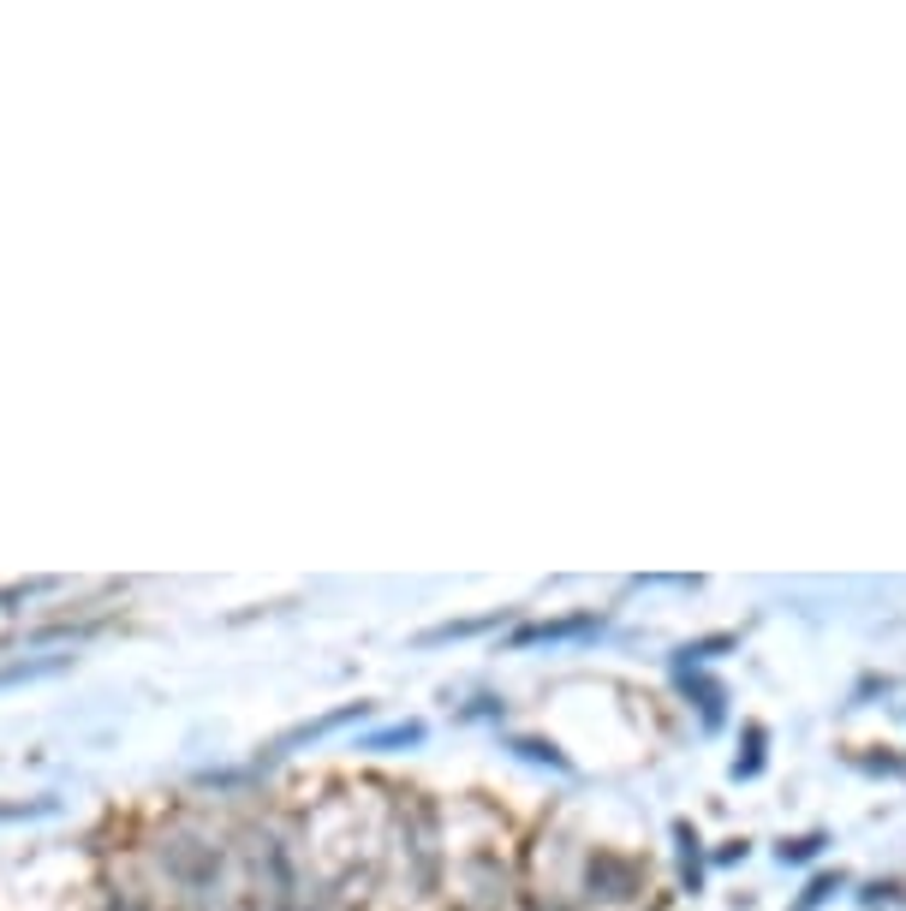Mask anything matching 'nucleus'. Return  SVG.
Returning a JSON list of instances; mask_svg holds the SVG:
<instances>
[{"instance_id": "1", "label": "nucleus", "mask_w": 906, "mask_h": 911, "mask_svg": "<svg viewBox=\"0 0 906 911\" xmlns=\"http://www.w3.org/2000/svg\"><path fill=\"white\" fill-rule=\"evenodd\" d=\"M603 620L596 614H579V620H549V626H531V631H519V638H573V631H596Z\"/></svg>"}, {"instance_id": "2", "label": "nucleus", "mask_w": 906, "mask_h": 911, "mask_svg": "<svg viewBox=\"0 0 906 911\" xmlns=\"http://www.w3.org/2000/svg\"><path fill=\"white\" fill-rule=\"evenodd\" d=\"M823 852V834H806V840H787L781 846V864H811Z\"/></svg>"}, {"instance_id": "3", "label": "nucleus", "mask_w": 906, "mask_h": 911, "mask_svg": "<svg viewBox=\"0 0 906 911\" xmlns=\"http://www.w3.org/2000/svg\"><path fill=\"white\" fill-rule=\"evenodd\" d=\"M835 888H841V876H811V888H806V900H799V911H817Z\"/></svg>"}]
</instances>
